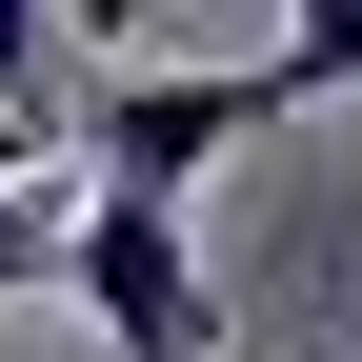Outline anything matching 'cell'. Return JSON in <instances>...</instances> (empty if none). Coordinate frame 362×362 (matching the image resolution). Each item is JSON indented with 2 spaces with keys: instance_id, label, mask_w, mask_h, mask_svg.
<instances>
[{
  "instance_id": "cell-6",
  "label": "cell",
  "mask_w": 362,
  "mask_h": 362,
  "mask_svg": "<svg viewBox=\"0 0 362 362\" xmlns=\"http://www.w3.org/2000/svg\"><path fill=\"white\" fill-rule=\"evenodd\" d=\"M21 181H40V121H21V101H0V202H21Z\"/></svg>"
},
{
  "instance_id": "cell-1",
  "label": "cell",
  "mask_w": 362,
  "mask_h": 362,
  "mask_svg": "<svg viewBox=\"0 0 362 362\" xmlns=\"http://www.w3.org/2000/svg\"><path fill=\"white\" fill-rule=\"evenodd\" d=\"M262 121H302V81H282V40L262 61H121L101 101H81V202H202L221 161L262 141Z\"/></svg>"
},
{
  "instance_id": "cell-2",
  "label": "cell",
  "mask_w": 362,
  "mask_h": 362,
  "mask_svg": "<svg viewBox=\"0 0 362 362\" xmlns=\"http://www.w3.org/2000/svg\"><path fill=\"white\" fill-rule=\"evenodd\" d=\"M61 302L121 362H221V282L181 242V202H61Z\"/></svg>"
},
{
  "instance_id": "cell-5",
  "label": "cell",
  "mask_w": 362,
  "mask_h": 362,
  "mask_svg": "<svg viewBox=\"0 0 362 362\" xmlns=\"http://www.w3.org/2000/svg\"><path fill=\"white\" fill-rule=\"evenodd\" d=\"M40 81H61V0H0V101L40 121Z\"/></svg>"
},
{
  "instance_id": "cell-3",
  "label": "cell",
  "mask_w": 362,
  "mask_h": 362,
  "mask_svg": "<svg viewBox=\"0 0 362 362\" xmlns=\"http://www.w3.org/2000/svg\"><path fill=\"white\" fill-rule=\"evenodd\" d=\"M282 81H302V121L362 101V0H282Z\"/></svg>"
},
{
  "instance_id": "cell-4",
  "label": "cell",
  "mask_w": 362,
  "mask_h": 362,
  "mask_svg": "<svg viewBox=\"0 0 362 362\" xmlns=\"http://www.w3.org/2000/svg\"><path fill=\"white\" fill-rule=\"evenodd\" d=\"M0 302H61V181L0 202Z\"/></svg>"
}]
</instances>
